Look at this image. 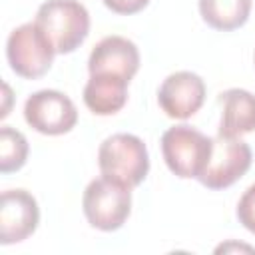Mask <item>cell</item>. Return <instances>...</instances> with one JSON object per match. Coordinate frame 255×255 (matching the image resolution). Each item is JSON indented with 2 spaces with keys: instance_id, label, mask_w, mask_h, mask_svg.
I'll return each instance as SVG.
<instances>
[{
  "instance_id": "obj_17",
  "label": "cell",
  "mask_w": 255,
  "mask_h": 255,
  "mask_svg": "<svg viewBox=\"0 0 255 255\" xmlns=\"http://www.w3.org/2000/svg\"><path fill=\"white\" fill-rule=\"evenodd\" d=\"M225 251H251L255 253L253 247H247V245H237V243H225V245H219L215 249V253H225Z\"/></svg>"
},
{
  "instance_id": "obj_3",
  "label": "cell",
  "mask_w": 255,
  "mask_h": 255,
  "mask_svg": "<svg viewBox=\"0 0 255 255\" xmlns=\"http://www.w3.org/2000/svg\"><path fill=\"white\" fill-rule=\"evenodd\" d=\"M82 207L92 227L100 231H116L126 223L131 211V187L102 175L92 179L84 189Z\"/></svg>"
},
{
  "instance_id": "obj_5",
  "label": "cell",
  "mask_w": 255,
  "mask_h": 255,
  "mask_svg": "<svg viewBox=\"0 0 255 255\" xmlns=\"http://www.w3.org/2000/svg\"><path fill=\"white\" fill-rule=\"evenodd\" d=\"M56 50L44 30L36 22H26L14 28L6 40V58L10 68L28 80L44 76L52 62Z\"/></svg>"
},
{
  "instance_id": "obj_6",
  "label": "cell",
  "mask_w": 255,
  "mask_h": 255,
  "mask_svg": "<svg viewBox=\"0 0 255 255\" xmlns=\"http://www.w3.org/2000/svg\"><path fill=\"white\" fill-rule=\"evenodd\" d=\"M211 141V155L197 179L207 189H225L247 173L253 153L249 143L239 137L217 133Z\"/></svg>"
},
{
  "instance_id": "obj_9",
  "label": "cell",
  "mask_w": 255,
  "mask_h": 255,
  "mask_svg": "<svg viewBox=\"0 0 255 255\" xmlns=\"http://www.w3.org/2000/svg\"><path fill=\"white\" fill-rule=\"evenodd\" d=\"M205 100V82L201 76L181 70L169 74L159 90H157V102L159 108L175 120H187L191 118Z\"/></svg>"
},
{
  "instance_id": "obj_1",
  "label": "cell",
  "mask_w": 255,
  "mask_h": 255,
  "mask_svg": "<svg viewBox=\"0 0 255 255\" xmlns=\"http://www.w3.org/2000/svg\"><path fill=\"white\" fill-rule=\"evenodd\" d=\"M34 22L44 30L56 54L74 52L90 32V14L78 0H46Z\"/></svg>"
},
{
  "instance_id": "obj_10",
  "label": "cell",
  "mask_w": 255,
  "mask_h": 255,
  "mask_svg": "<svg viewBox=\"0 0 255 255\" xmlns=\"http://www.w3.org/2000/svg\"><path fill=\"white\" fill-rule=\"evenodd\" d=\"M139 68V52L137 46L124 38V36H106L102 38L90 58H88V70L90 76L94 74H108L118 76L124 80H131Z\"/></svg>"
},
{
  "instance_id": "obj_12",
  "label": "cell",
  "mask_w": 255,
  "mask_h": 255,
  "mask_svg": "<svg viewBox=\"0 0 255 255\" xmlns=\"http://www.w3.org/2000/svg\"><path fill=\"white\" fill-rule=\"evenodd\" d=\"M128 80L108 74H94L84 86V104L96 116H112L128 102Z\"/></svg>"
},
{
  "instance_id": "obj_11",
  "label": "cell",
  "mask_w": 255,
  "mask_h": 255,
  "mask_svg": "<svg viewBox=\"0 0 255 255\" xmlns=\"http://www.w3.org/2000/svg\"><path fill=\"white\" fill-rule=\"evenodd\" d=\"M221 122L219 133L229 137H241L255 131V96L241 88H229L219 96Z\"/></svg>"
},
{
  "instance_id": "obj_13",
  "label": "cell",
  "mask_w": 255,
  "mask_h": 255,
  "mask_svg": "<svg viewBox=\"0 0 255 255\" xmlns=\"http://www.w3.org/2000/svg\"><path fill=\"white\" fill-rule=\"evenodd\" d=\"M253 0H199L201 18L215 30H235L249 18Z\"/></svg>"
},
{
  "instance_id": "obj_16",
  "label": "cell",
  "mask_w": 255,
  "mask_h": 255,
  "mask_svg": "<svg viewBox=\"0 0 255 255\" xmlns=\"http://www.w3.org/2000/svg\"><path fill=\"white\" fill-rule=\"evenodd\" d=\"M102 2L116 14H135L149 4V0H102Z\"/></svg>"
},
{
  "instance_id": "obj_15",
  "label": "cell",
  "mask_w": 255,
  "mask_h": 255,
  "mask_svg": "<svg viewBox=\"0 0 255 255\" xmlns=\"http://www.w3.org/2000/svg\"><path fill=\"white\" fill-rule=\"evenodd\" d=\"M237 219L239 223L255 235V183H251L237 203Z\"/></svg>"
},
{
  "instance_id": "obj_4",
  "label": "cell",
  "mask_w": 255,
  "mask_h": 255,
  "mask_svg": "<svg viewBox=\"0 0 255 255\" xmlns=\"http://www.w3.org/2000/svg\"><path fill=\"white\" fill-rule=\"evenodd\" d=\"M211 137L187 124L167 128L161 135L163 159L169 171L181 179L199 177L211 155Z\"/></svg>"
},
{
  "instance_id": "obj_8",
  "label": "cell",
  "mask_w": 255,
  "mask_h": 255,
  "mask_svg": "<svg viewBox=\"0 0 255 255\" xmlns=\"http://www.w3.org/2000/svg\"><path fill=\"white\" fill-rule=\"evenodd\" d=\"M40 223V207L26 189H6L0 197V243L12 245L28 239Z\"/></svg>"
},
{
  "instance_id": "obj_7",
  "label": "cell",
  "mask_w": 255,
  "mask_h": 255,
  "mask_svg": "<svg viewBox=\"0 0 255 255\" xmlns=\"http://www.w3.org/2000/svg\"><path fill=\"white\" fill-rule=\"evenodd\" d=\"M24 120L40 133L60 135L76 126L78 110L66 94L58 90H40L28 96L24 104Z\"/></svg>"
},
{
  "instance_id": "obj_2",
  "label": "cell",
  "mask_w": 255,
  "mask_h": 255,
  "mask_svg": "<svg viewBox=\"0 0 255 255\" xmlns=\"http://www.w3.org/2000/svg\"><path fill=\"white\" fill-rule=\"evenodd\" d=\"M98 165L102 175L128 187L139 185L149 171V155L143 139L133 133H114L100 143Z\"/></svg>"
},
{
  "instance_id": "obj_14",
  "label": "cell",
  "mask_w": 255,
  "mask_h": 255,
  "mask_svg": "<svg viewBox=\"0 0 255 255\" xmlns=\"http://www.w3.org/2000/svg\"><path fill=\"white\" fill-rule=\"evenodd\" d=\"M28 157V141L22 131L2 126L0 128V171H18Z\"/></svg>"
}]
</instances>
